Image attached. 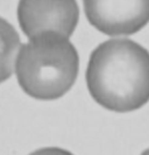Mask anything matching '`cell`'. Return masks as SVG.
Masks as SVG:
<instances>
[{
  "instance_id": "6da1fadb",
  "label": "cell",
  "mask_w": 149,
  "mask_h": 155,
  "mask_svg": "<svg viewBox=\"0 0 149 155\" xmlns=\"http://www.w3.org/2000/svg\"><path fill=\"white\" fill-rule=\"evenodd\" d=\"M87 90L104 109L125 113L149 101V51L129 39H111L90 55Z\"/></svg>"
},
{
  "instance_id": "7a4b0ae2",
  "label": "cell",
  "mask_w": 149,
  "mask_h": 155,
  "mask_svg": "<svg viewBox=\"0 0 149 155\" xmlns=\"http://www.w3.org/2000/svg\"><path fill=\"white\" fill-rule=\"evenodd\" d=\"M14 71L20 87L29 97L55 101L75 84L79 72V56L68 38L44 33L20 47Z\"/></svg>"
},
{
  "instance_id": "52a82bcc",
  "label": "cell",
  "mask_w": 149,
  "mask_h": 155,
  "mask_svg": "<svg viewBox=\"0 0 149 155\" xmlns=\"http://www.w3.org/2000/svg\"><path fill=\"white\" fill-rule=\"evenodd\" d=\"M141 155H149V148H147L146 150H143L141 153Z\"/></svg>"
},
{
  "instance_id": "3957f363",
  "label": "cell",
  "mask_w": 149,
  "mask_h": 155,
  "mask_svg": "<svg viewBox=\"0 0 149 155\" xmlns=\"http://www.w3.org/2000/svg\"><path fill=\"white\" fill-rule=\"evenodd\" d=\"M79 20L76 0H19L18 21L31 39L44 33L70 38Z\"/></svg>"
},
{
  "instance_id": "8992f818",
  "label": "cell",
  "mask_w": 149,
  "mask_h": 155,
  "mask_svg": "<svg viewBox=\"0 0 149 155\" xmlns=\"http://www.w3.org/2000/svg\"><path fill=\"white\" fill-rule=\"evenodd\" d=\"M28 155H75L71 152L61 147H43L31 152Z\"/></svg>"
},
{
  "instance_id": "277c9868",
  "label": "cell",
  "mask_w": 149,
  "mask_h": 155,
  "mask_svg": "<svg viewBox=\"0 0 149 155\" xmlns=\"http://www.w3.org/2000/svg\"><path fill=\"white\" fill-rule=\"evenodd\" d=\"M89 22L109 36L133 35L149 22V0H83Z\"/></svg>"
},
{
  "instance_id": "5b68a950",
  "label": "cell",
  "mask_w": 149,
  "mask_h": 155,
  "mask_svg": "<svg viewBox=\"0 0 149 155\" xmlns=\"http://www.w3.org/2000/svg\"><path fill=\"white\" fill-rule=\"evenodd\" d=\"M20 47L21 40L16 29L0 18V84L13 75Z\"/></svg>"
}]
</instances>
